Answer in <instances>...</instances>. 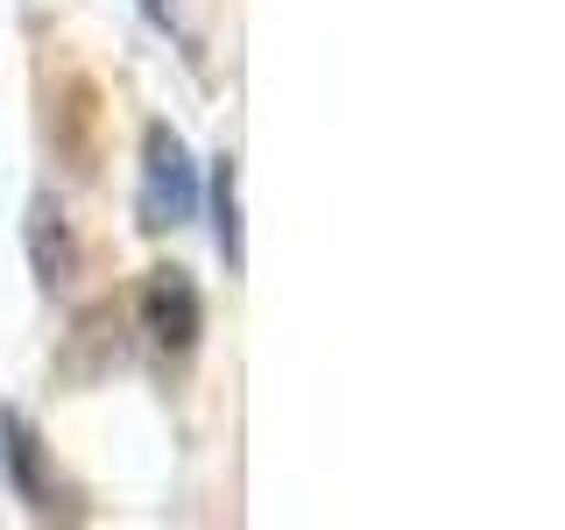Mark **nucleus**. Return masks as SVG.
<instances>
[{"mask_svg": "<svg viewBox=\"0 0 565 530\" xmlns=\"http://www.w3.org/2000/svg\"><path fill=\"white\" fill-rule=\"evenodd\" d=\"M191 212H199V163H191L184 135H177L170 120H156V128L141 135V226H149V234H170Z\"/></svg>", "mask_w": 565, "mask_h": 530, "instance_id": "1", "label": "nucleus"}, {"mask_svg": "<svg viewBox=\"0 0 565 530\" xmlns=\"http://www.w3.org/2000/svg\"><path fill=\"white\" fill-rule=\"evenodd\" d=\"M29 255H35V283H43V290H64V283H71V269H78V241H71V226H64V205L35 199V212H29Z\"/></svg>", "mask_w": 565, "mask_h": 530, "instance_id": "4", "label": "nucleus"}, {"mask_svg": "<svg viewBox=\"0 0 565 530\" xmlns=\"http://www.w3.org/2000/svg\"><path fill=\"white\" fill-rule=\"evenodd\" d=\"M212 234H220V255L226 269L241 262V220H234V156H220V170H212Z\"/></svg>", "mask_w": 565, "mask_h": 530, "instance_id": "5", "label": "nucleus"}, {"mask_svg": "<svg viewBox=\"0 0 565 530\" xmlns=\"http://www.w3.org/2000/svg\"><path fill=\"white\" fill-rule=\"evenodd\" d=\"M0 459H8L14 495H22L35 517H50V509H57V488H50V474H43V438H35V424L22 411H0Z\"/></svg>", "mask_w": 565, "mask_h": 530, "instance_id": "3", "label": "nucleus"}, {"mask_svg": "<svg viewBox=\"0 0 565 530\" xmlns=\"http://www.w3.org/2000/svg\"><path fill=\"white\" fill-rule=\"evenodd\" d=\"M141 332H149L156 353H191L205 332V297L191 269H149L141 283Z\"/></svg>", "mask_w": 565, "mask_h": 530, "instance_id": "2", "label": "nucleus"}]
</instances>
